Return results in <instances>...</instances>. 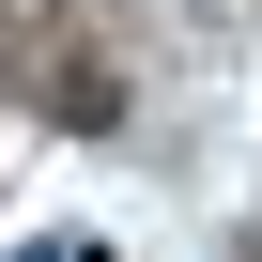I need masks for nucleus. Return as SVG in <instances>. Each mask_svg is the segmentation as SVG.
Returning <instances> with one entry per match:
<instances>
[{"label": "nucleus", "instance_id": "nucleus-1", "mask_svg": "<svg viewBox=\"0 0 262 262\" xmlns=\"http://www.w3.org/2000/svg\"><path fill=\"white\" fill-rule=\"evenodd\" d=\"M16 262H108V231H31Z\"/></svg>", "mask_w": 262, "mask_h": 262}]
</instances>
